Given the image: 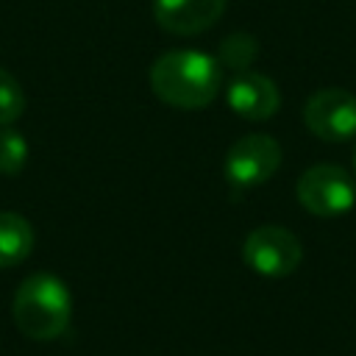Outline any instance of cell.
<instances>
[{
  "mask_svg": "<svg viewBox=\"0 0 356 356\" xmlns=\"http://www.w3.org/2000/svg\"><path fill=\"white\" fill-rule=\"evenodd\" d=\"M33 228L17 211H0V270L22 264L33 250Z\"/></svg>",
  "mask_w": 356,
  "mask_h": 356,
  "instance_id": "cell-9",
  "label": "cell"
},
{
  "mask_svg": "<svg viewBox=\"0 0 356 356\" xmlns=\"http://www.w3.org/2000/svg\"><path fill=\"white\" fill-rule=\"evenodd\" d=\"M225 100L236 117L250 120V122L270 120L281 108V92H278L275 81L261 75V72H250V70L239 72L228 83Z\"/></svg>",
  "mask_w": 356,
  "mask_h": 356,
  "instance_id": "cell-7",
  "label": "cell"
},
{
  "mask_svg": "<svg viewBox=\"0 0 356 356\" xmlns=\"http://www.w3.org/2000/svg\"><path fill=\"white\" fill-rule=\"evenodd\" d=\"M281 167V145L267 134H245L225 153V178L239 186L267 184Z\"/></svg>",
  "mask_w": 356,
  "mask_h": 356,
  "instance_id": "cell-5",
  "label": "cell"
},
{
  "mask_svg": "<svg viewBox=\"0 0 356 356\" xmlns=\"http://www.w3.org/2000/svg\"><path fill=\"white\" fill-rule=\"evenodd\" d=\"M150 89L172 108H206L222 89V64L200 50H170L150 64Z\"/></svg>",
  "mask_w": 356,
  "mask_h": 356,
  "instance_id": "cell-1",
  "label": "cell"
},
{
  "mask_svg": "<svg viewBox=\"0 0 356 356\" xmlns=\"http://www.w3.org/2000/svg\"><path fill=\"white\" fill-rule=\"evenodd\" d=\"M25 161H28L25 136L11 125H0V175H8V178L19 175Z\"/></svg>",
  "mask_w": 356,
  "mask_h": 356,
  "instance_id": "cell-11",
  "label": "cell"
},
{
  "mask_svg": "<svg viewBox=\"0 0 356 356\" xmlns=\"http://www.w3.org/2000/svg\"><path fill=\"white\" fill-rule=\"evenodd\" d=\"M256 53H259V42H256L250 33H242V31H239V33H231V36L222 39L217 61H220L222 67H228V70L245 72V70L253 64Z\"/></svg>",
  "mask_w": 356,
  "mask_h": 356,
  "instance_id": "cell-10",
  "label": "cell"
},
{
  "mask_svg": "<svg viewBox=\"0 0 356 356\" xmlns=\"http://www.w3.org/2000/svg\"><path fill=\"white\" fill-rule=\"evenodd\" d=\"M11 314H14L17 328L28 339H39V342L56 339L70 325L72 295L58 275L33 273L17 286Z\"/></svg>",
  "mask_w": 356,
  "mask_h": 356,
  "instance_id": "cell-2",
  "label": "cell"
},
{
  "mask_svg": "<svg viewBox=\"0 0 356 356\" xmlns=\"http://www.w3.org/2000/svg\"><path fill=\"white\" fill-rule=\"evenodd\" d=\"M225 11V0H153V17L172 36H195L209 31Z\"/></svg>",
  "mask_w": 356,
  "mask_h": 356,
  "instance_id": "cell-8",
  "label": "cell"
},
{
  "mask_svg": "<svg viewBox=\"0 0 356 356\" xmlns=\"http://www.w3.org/2000/svg\"><path fill=\"white\" fill-rule=\"evenodd\" d=\"M25 111V92L19 81L0 67V125H14Z\"/></svg>",
  "mask_w": 356,
  "mask_h": 356,
  "instance_id": "cell-12",
  "label": "cell"
},
{
  "mask_svg": "<svg viewBox=\"0 0 356 356\" xmlns=\"http://www.w3.org/2000/svg\"><path fill=\"white\" fill-rule=\"evenodd\" d=\"M300 259V239L281 225H259L242 242V261L264 278H284L295 273Z\"/></svg>",
  "mask_w": 356,
  "mask_h": 356,
  "instance_id": "cell-4",
  "label": "cell"
},
{
  "mask_svg": "<svg viewBox=\"0 0 356 356\" xmlns=\"http://www.w3.org/2000/svg\"><path fill=\"white\" fill-rule=\"evenodd\" d=\"M353 167H356V150H353Z\"/></svg>",
  "mask_w": 356,
  "mask_h": 356,
  "instance_id": "cell-13",
  "label": "cell"
},
{
  "mask_svg": "<svg viewBox=\"0 0 356 356\" xmlns=\"http://www.w3.org/2000/svg\"><path fill=\"white\" fill-rule=\"evenodd\" d=\"M298 203L314 217H339L353 209L356 186L353 178L337 164H314L309 167L295 186Z\"/></svg>",
  "mask_w": 356,
  "mask_h": 356,
  "instance_id": "cell-3",
  "label": "cell"
},
{
  "mask_svg": "<svg viewBox=\"0 0 356 356\" xmlns=\"http://www.w3.org/2000/svg\"><path fill=\"white\" fill-rule=\"evenodd\" d=\"M303 122L323 142L356 136V95L339 86L317 89L303 106Z\"/></svg>",
  "mask_w": 356,
  "mask_h": 356,
  "instance_id": "cell-6",
  "label": "cell"
}]
</instances>
